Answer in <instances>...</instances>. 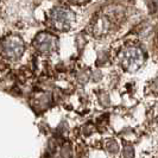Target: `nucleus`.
I'll return each mask as SVG.
<instances>
[{
  "label": "nucleus",
  "mask_w": 158,
  "mask_h": 158,
  "mask_svg": "<svg viewBox=\"0 0 158 158\" xmlns=\"http://www.w3.org/2000/svg\"><path fill=\"white\" fill-rule=\"evenodd\" d=\"M125 19L124 7L111 5L100 11L90 22L89 29L95 38H106L118 30Z\"/></svg>",
  "instance_id": "nucleus-1"
},
{
  "label": "nucleus",
  "mask_w": 158,
  "mask_h": 158,
  "mask_svg": "<svg viewBox=\"0 0 158 158\" xmlns=\"http://www.w3.org/2000/svg\"><path fill=\"white\" fill-rule=\"evenodd\" d=\"M144 54L142 49L135 45L124 47L118 55V61L121 68L128 73H135L144 63Z\"/></svg>",
  "instance_id": "nucleus-2"
},
{
  "label": "nucleus",
  "mask_w": 158,
  "mask_h": 158,
  "mask_svg": "<svg viewBox=\"0 0 158 158\" xmlns=\"http://www.w3.org/2000/svg\"><path fill=\"white\" fill-rule=\"evenodd\" d=\"M75 12L69 7L58 6L51 10L49 20L51 26L58 31H69L75 24Z\"/></svg>",
  "instance_id": "nucleus-3"
},
{
  "label": "nucleus",
  "mask_w": 158,
  "mask_h": 158,
  "mask_svg": "<svg viewBox=\"0 0 158 158\" xmlns=\"http://www.w3.org/2000/svg\"><path fill=\"white\" fill-rule=\"evenodd\" d=\"M25 50L23 40L18 36H7L0 40V55L8 61L19 60Z\"/></svg>",
  "instance_id": "nucleus-4"
},
{
  "label": "nucleus",
  "mask_w": 158,
  "mask_h": 158,
  "mask_svg": "<svg viewBox=\"0 0 158 158\" xmlns=\"http://www.w3.org/2000/svg\"><path fill=\"white\" fill-rule=\"evenodd\" d=\"M33 47L42 55H52L57 48V40L50 33L42 32L33 40Z\"/></svg>",
  "instance_id": "nucleus-5"
},
{
  "label": "nucleus",
  "mask_w": 158,
  "mask_h": 158,
  "mask_svg": "<svg viewBox=\"0 0 158 158\" xmlns=\"http://www.w3.org/2000/svg\"><path fill=\"white\" fill-rule=\"evenodd\" d=\"M148 118L152 126L158 127V103L153 105L148 112Z\"/></svg>",
  "instance_id": "nucleus-6"
},
{
  "label": "nucleus",
  "mask_w": 158,
  "mask_h": 158,
  "mask_svg": "<svg viewBox=\"0 0 158 158\" xmlns=\"http://www.w3.org/2000/svg\"><path fill=\"white\" fill-rule=\"evenodd\" d=\"M68 1L74 5H83V4H87L89 0H68Z\"/></svg>",
  "instance_id": "nucleus-7"
}]
</instances>
